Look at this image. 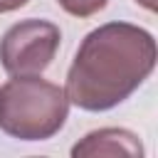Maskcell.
Segmentation results:
<instances>
[{
    "mask_svg": "<svg viewBox=\"0 0 158 158\" xmlns=\"http://www.w3.org/2000/svg\"><path fill=\"white\" fill-rule=\"evenodd\" d=\"M156 40L131 22L91 30L67 72V99L84 111H109L126 101L156 67Z\"/></svg>",
    "mask_w": 158,
    "mask_h": 158,
    "instance_id": "obj_1",
    "label": "cell"
},
{
    "mask_svg": "<svg viewBox=\"0 0 158 158\" xmlns=\"http://www.w3.org/2000/svg\"><path fill=\"white\" fill-rule=\"evenodd\" d=\"M69 99L62 86L35 77H12L0 86V128L20 141H47L64 126Z\"/></svg>",
    "mask_w": 158,
    "mask_h": 158,
    "instance_id": "obj_2",
    "label": "cell"
},
{
    "mask_svg": "<svg viewBox=\"0 0 158 158\" xmlns=\"http://www.w3.org/2000/svg\"><path fill=\"white\" fill-rule=\"evenodd\" d=\"M62 32L47 20H22L12 25L0 40V64L10 77H35L42 74L57 49Z\"/></svg>",
    "mask_w": 158,
    "mask_h": 158,
    "instance_id": "obj_3",
    "label": "cell"
},
{
    "mask_svg": "<svg viewBox=\"0 0 158 158\" xmlns=\"http://www.w3.org/2000/svg\"><path fill=\"white\" fill-rule=\"evenodd\" d=\"M74 158H84V156H126V158H136L143 156V146L138 141L136 133L126 131V128H99L86 133L74 148H72Z\"/></svg>",
    "mask_w": 158,
    "mask_h": 158,
    "instance_id": "obj_4",
    "label": "cell"
},
{
    "mask_svg": "<svg viewBox=\"0 0 158 158\" xmlns=\"http://www.w3.org/2000/svg\"><path fill=\"white\" fill-rule=\"evenodd\" d=\"M57 2L74 17H91L106 7V0H57Z\"/></svg>",
    "mask_w": 158,
    "mask_h": 158,
    "instance_id": "obj_5",
    "label": "cell"
},
{
    "mask_svg": "<svg viewBox=\"0 0 158 158\" xmlns=\"http://www.w3.org/2000/svg\"><path fill=\"white\" fill-rule=\"evenodd\" d=\"M30 0H0V15L2 12H12V10H17V7H22V5H27Z\"/></svg>",
    "mask_w": 158,
    "mask_h": 158,
    "instance_id": "obj_6",
    "label": "cell"
},
{
    "mask_svg": "<svg viewBox=\"0 0 158 158\" xmlns=\"http://www.w3.org/2000/svg\"><path fill=\"white\" fill-rule=\"evenodd\" d=\"M136 2H141V5L148 7V10H156V0H136Z\"/></svg>",
    "mask_w": 158,
    "mask_h": 158,
    "instance_id": "obj_7",
    "label": "cell"
}]
</instances>
